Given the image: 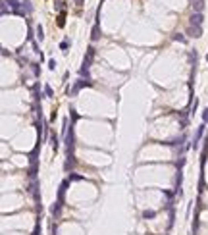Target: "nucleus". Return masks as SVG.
Masks as SVG:
<instances>
[{"label":"nucleus","instance_id":"f257e3e1","mask_svg":"<svg viewBox=\"0 0 208 235\" xmlns=\"http://www.w3.org/2000/svg\"><path fill=\"white\" fill-rule=\"evenodd\" d=\"M200 23H202V14L195 12V14L191 16V25H199V27H200Z\"/></svg>","mask_w":208,"mask_h":235},{"label":"nucleus","instance_id":"f03ea898","mask_svg":"<svg viewBox=\"0 0 208 235\" xmlns=\"http://www.w3.org/2000/svg\"><path fill=\"white\" fill-rule=\"evenodd\" d=\"M202 8H204V0H193V10L195 12H202Z\"/></svg>","mask_w":208,"mask_h":235},{"label":"nucleus","instance_id":"7ed1b4c3","mask_svg":"<svg viewBox=\"0 0 208 235\" xmlns=\"http://www.w3.org/2000/svg\"><path fill=\"white\" fill-rule=\"evenodd\" d=\"M189 33H191V37H200V33H202V31H200L199 25H191V27H189Z\"/></svg>","mask_w":208,"mask_h":235},{"label":"nucleus","instance_id":"20e7f679","mask_svg":"<svg viewBox=\"0 0 208 235\" xmlns=\"http://www.w3.org/2000/svg\"><path fill=\"white\" fill-rule=\"evenodd\" d=\"M204 127H206V125H200V127H199V131H197V137H195V145L200 141V137H202V133H204Z\"/></svg>","mask_w":208,"mask_h":235},{"label":"nucleus","instance_id":"39448f33","mask_svg":"<svg viewBox=\"0 0 208 235\" xmlns=\"http://www.w3.org/2000/svg\"><path fill=\"white\" fill-rule=\"evenodd\" d=\"M64 23H66V14H64V12H60V16H58V25L64 27Z\"/></svg>","mask_w":208,"mask_h":235},{"label":"nucleus","instance_id":"423d86ee","mask_svg":"<svg viewBox=\"0 0 208 235\" xmlns=\"http://www.w3.org/2000/svg\"><path fill=\"white\" fill-rule=\"evenodd\" d=\"M21 4H23V12H27V14H31V2H21Z\"/></svg>","mask_w":208,"mask_h":235},{"label":"nucleus","instance_id":"0eeeda50","mask_svg":"<svg viewBox=\"0 0 208 235\" xmlns=\"http://www.w3.org/2000/svg\"><path fill=\"white\" fill-rule=\"evenodd\" d=\"M37 39H39V41H42V39H44V35H42V27H41V25H37Z\"/></svg>","mask_w":208,"mask_h":235},{"label":"nucleus","instance_id":"6e6552de","mask_svg":"<svg viewBox=\"0 0 208 235\" xmlns=\"http://www.w3.org/2000/svg\"><path fill=\"white\" fill-rule=\"evenodd\" d=\"M56 10H58V12H64V8H66V4H64V2H56Z\"/></svg>","mask_w":208,"mask_h":235},{"label":"nucleus","instance_id":"1a4fd4ad","mask_svg":"<svg viewBox=\"0 0 208 235\" xmlns=\"http://www.w3.org/2000/svg\"><path fill=\"white\" fill-rule=\"evenodd\" d=\"M173 41H179V42H185L187 39L183 37V35H173Z\"/></svg>","mask_w":208,"mask_h":235},{"label":"nucleus","instance_id":"9d476101","mask_svg":"<svg viewBox=\"0 0 208 235\" xmlns=\"http://www.w3.org/2000/svg\"><path fill=\"white\" fill-rule=\"evenodd\" d=\"M44 91H46V97H52V89L48 87V85H46V87H44Z\"/></svg>","mask_w":208,"mask_h":235},{"label":"nucleus","instance_id":"9b49d317","mask_svg":"<svg viewBox=\"0 0 208 235\" xmlns=\"http://www.w3.org/2000/svg\"><path fill=\"white\" fill-rule=\"evenodd\" d=\"M69 179H73V181H79V179H83L81 175H69Z\"/></svg>","mask_w":208,"mask_h":235},{"label":"nucleus","instance_id":"f8f14e48","mask_svg":"<svg viewBox=\"0 0 208 235\" xmlns=\"http://www.w3.org/2000/svg\"><path fill=\"white\" fill-rule=\"evenodd\" d=\"M48 68L54 69V68H56V62H54V60H48Z\"/></svg>","mask_w":208,"mask_h":235},{"label":"nucleus","instance_id":"ddd939ff","mask_svg":"<svg viewBox=\"0 0 208 235\" xmlns=\"http://www.w3.org/2000/svg\"><path fill=\"white\" fill-rule=\"evenodd\" d=\"M202 120H204V121L208 120V110H204V112H202Z\"/></svg>","mask_w":208,"mask_h":235},{"label":"nucleus","instance_id":"4468645a","mask_svg":"<svg viewBox=\"0 0 208 235\" xmlns=\"http://www.w3.org/2000/svg\"><path fill=\"white\" fill-rule=\"evenodd\" d=\"M145 218H154V212H145Z\"/></svg>","mask_w":208,"mask_h":235},{"label":"nucleus","instance_id":"2eb2a0df","mask_svg":"<svg viewBox=\"0 0 208 235\" xmlns=\"http://www.w3.org/2000/svg\"><path fill=\"white\" fill-rule=\"evenodd\" d=\"M75 6H79V8H81V6H83V0H75Z\"/></svg>","mask_w":208,"mask_h":235},{"label":"nucleus","instance_id":"dca6fc26","mask_svg":"<svg viewBox=\"0 0 208 235\" xmlns=\"http://www.w3.org/2000/svg\"><path fill=\"white\" fill-rule=\"evenodd\" d=\"M206 60H208V56H206Z\"/></svg>","mask_w":208,"mask_h":235}]
</instances>
